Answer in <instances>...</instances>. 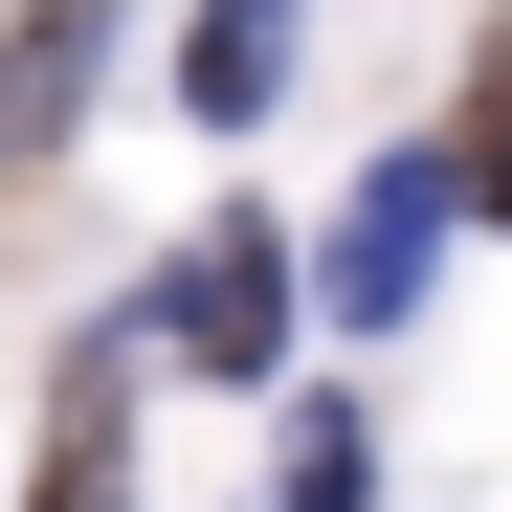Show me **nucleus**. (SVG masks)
I'll return each mask as SVG.
<instances>
[{"instance_id": "f257e3e1", "label": "nucleus", "mask_w": 512, "mask_h": 512, "mask_svg": "<svg viewBox=\"0 0 512 512\" xmlns=\"http://www.w3.org/2000/svg\"><path fill=\"white\" fill-rule=\"evenodd\" d=\"M156 357H179V379H268L290 357V245L268 223H201L179 268H156Z\"/></svg>"}, {"instance_id": "f03ea898", "label": "nucleus", "mask_w": 512, "mask_h": 512, "mask_svg": "<svg viewBox=\"0 0 512 512\" xmlns=\"http://www.w3.org/2000/svg\"><path fill=\"white\" fill-rule=\"evenodd\" d=\"M446 201H468L446 156H379V179H357V223H334V312H357V334H379V312H423V268H446Z\"/></svg>"}, {"instance_id": "7ed1b4c3", "label": "nucleus", "mask_w": 512, "mask_h": 512, "mask_svg": "<svg viewBox=\"0 0 512 512\" xmlns=\"http://www.w3.org/2000/svg\"><path fill=\"white\" fill-rule=\"evenodd\" d=\"M90 45H112V0H23V67H0V179L90 112Z\"/></svg>"}, {"instance_id": "20e7f679", "label": "nucleus", "mask_w": 512, "mask_h": 512, "mask_svg": "<svg viewBox=\"0 0 512 512\" xmlns=\"http://www.w3.org/2000/svg\"><path fill=\"white\" fill-rule=\"evenodd\" d=\"M268 90H290V0H201V45H179V112H223V134H245Z\"/></svg>"}, {"instance_id": "39448f33", "label": "nucleus", "mask_w": 512, "mask_h": 512, "mask_svg": "<svg viewBox=\"0 0 512 512\" xmlns=\"http://www.w3.org/2000/svg\"><path fill=\"white\" fill-rule=\"evenodd\" d=\"M446 179H468V201H512V45L468 67V134H446Z\"/></svg>"}, {"instance_id": "423d86ee", "label": "nucleus", "mask_w": 512, "mask_h": 512, "mask_svg": "<svg viewBox=\"0 0 512 512\" xmlns=\"http://www.w3.org/2000/svg\"><path fill=\"white\" fill-rule=\"evenodd\" d=\"M357 490H379V446H357V423H312V446H290V490H268V512H357Z\"/></svg>"}]
</instances>
